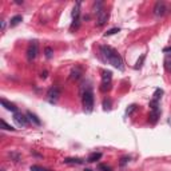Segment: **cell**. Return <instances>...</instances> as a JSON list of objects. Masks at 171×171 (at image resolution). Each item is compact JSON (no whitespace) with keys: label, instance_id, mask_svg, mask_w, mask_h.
<instances>
[{"label":"cell","instance_id":"obj_1","mask_svg":"<svg viewBox=\"0 0 171 171\" xmlns=\"http://www.w3.org/2000/svg\"><path fill=\"white\" fill-rule=\"evenodd\" d=\"M100 53H102L104 62H109L111 66H114L115 68H118L119 71L124 70L122 56H120L112 47H110V46H100Z\"/></svg>","mask_w":171,"mask_h":171},{"label":"cell","instance_id":"obj_2","mask_svg":"<svg viewBox=\"0 0 171 171\" xmlns=\"http://www.w3.org/2000/svg\"><path fill=\"white\" fill-rule=\"evenodd\" d=\"M82 102H83V109L84 112H92L94 110V92H92V88L91 87H87L82 92Z\"/></svg>","mask_w":171,"mask_h":171},{"label":"cell","instance_id":"obj_3","mask_svg":"<svg viewBox=\"0 0 171 171\" xmlns=\"http://www.w3.org/2000/svg\"><path fill=\"white\" fill-rule=\"evenodd\" d=\"M111 80H112V72H111V71H103L100 91H103V92L110 91V90H111Z\"/></svg>","mask_w":171,"mask_h":171},{"label":"cell","instance_id":"obj_4","mask_svg":"<svg viewBox=\"0 0 171 171\" xmlns=\"http://www.w3.org/2000/svg\"><path fill=\"white\" fill-rule=\"evenodd\" d=\"M154 15L155 16H158V17H160V16H164L166 13H169L170 12V8L167 7V4H166L164 2H156L155 3V6H154Z\"/></svg>","mask_w":171,"mask_h":171},{"label":"cell","instance_id":"obj_5","mask_svg":"<svg viewBox=\"0 0 171 171\" xmlns=\"http://www.w3.org/2000/svg\"><path fill=\"white\" fill-rule=\"evenodd\" d=\"M59 96H60V88L58 87V86H53V87H51L47 91V100L51 103V104L56 103V100L59 99Z\"/></svg>","mask_w":171,"mask_h":171},{"label":"cell","instance_id":"obj_6","mask_svg":"<svg viewBox=\"0 0 171 171\" xmlns=\"http://www.w3.org/2000/svg\"><path fill=\"white\" fill-rule=\"evenodd\" d=\"M38 52H39V44H38L36 40H34V42L28 46V48H27V59L30 62L34 60L35 58L38 56Z\"/></svg>","mask_w":171,"mask_h":171},{"label":"cell","instance_id":"obj_7","mask_svg":"<svg viewBox=\"0 0 171 171\" xmlns=\"http://www.w3.org/2000/svg\"><path fill=\"white\" fill-rule=\"evenodd\" d=\"M13 120H15V123L17 126H20V127H27L28 122H30L27 115H23L21 112H15V114H13Z\"/></svg>","mask_w":171,"mask_h":171},{"label":"cell","instance_id":"obj_8","mask_svg":"<svg viewBox=\"0 0 171 171\" xmlns=\"http://www.w3.org/2000/svg\"><path fill=\"white\" fill-rule=\"evenodd\" d=\"M107 20H109V12L107 11L103 10L102 12H99L96 15V25L98 27H103L107 23Z\"/></svg>","mask_w":171,"mask_h":171},{"label":"cell","instance_id":"obj_9","mask_svg":"<svg viewBox=\"0 0 171 171\" xmlns=\"http://www.w3.org/2000/svg\"><path fill=\"white\" fill-rule=\"evenodd\" d=\"M0 102H2V106L4 107V109H6V110H8V111H11V112H13V114H15V112H17V107L15 106V104H13V103H11V102H8L7 100V99H2V100H0Z\"/></svg>","mask_w":171,"mask_h":171},{"label":"cell","instance_id":"obj_10","mask_svg":"<svg viewBox=\"0 0 171 171\" xmlns=\"http://www.w3.org/2000/svg\"><path fill=\"white\" fill-rule=\"evenodd\" d=\"M27 118H28V120H31V122H34L35 124H36V126H40V124H42V120H40L39 118H38V116L36 115H35V114H32V112H31V111H27Z\"/></svg>","mask_w":171,"mask_h":171},{"label":"cell","instance_id":"obj_11","mask_svg":"<svg viewBox=\"0 0 171 171\" xmlns=\"http://www.w3.org/2000/svg\"><path fill=\"white\" fill-rule=\"evenodd\" d=\"M79 16H80V2H78L75 4V7L72 10V19H74V21H78Z\"/></svg>","mask_w":171,"mask_h":171},{"label":"cell","instance_id":"obj_12","mask_svg":"<svg viewBox=\"0 0 171 171\" xmlns=\"http://www.w3.org/2000/svg\"><path fill=\"white\" fill-rule=\"evenodd\" d=\"M63 162H64L66 164H83L84 163V160L80 158H66Z\"/></svg>","mask_w":171,"mask_h":171},{"label":"cell","instance_id":"obj_13","mask_svg":"<svg viewBox=\"0 0 171 171\" xmlns=\"http://www.w3.org/2000/svg\"><path fill=\"white\" fill-rule=\"evenodd\" d=\"M21 20H23V16H21V15H16V16H13L12 19L10 20V27H16L17 24L20 23Z\"/></svg>","mask_w":171,"mask_h":171},{"label":"cell","instance_id":"obj_14","mask_svg":"<svg viewBox=\"0 0 171 171\" xmlns=\"http://www.w3.org/2000/svg\"><path fill=\"white\" fill-rule=\"evenodd\" d=\"M100 158H102V154H100V152H92V154L87 158V162H90V163H94V162L99 160Z\"/></svg>","mask_w":171,"mask_h":171},{"label":"cell","instance_id":"obj_15","mask_svg":"<svg viewBox=\"0 0 171 171\" xmlns=\"http://www.w3.org/2000/svg\"><path fill=\"white\" fill-rule=\"evenodd\" d=\"M159 115H160V111H159V110L151 111V114H150V120H151V123H156V120H158Z\"/></svg>","mask_w":171,"mask_h":171},{"label":"cell","instance_id":"obj_16","mask_svg":"<svg viewBox=\"0 0 171 171\" xmlns=\"http://www.w3.org/2000/svg\"><path fill=\"white\" fill-rule=\"evenodd\" d=\"M164 70L167 71L169 74H171V56H166V59H164Z\"/></svg>","mask_w":171,"mask_h":171},{"label":"cell","instance_id":"obj_17","mask_svg":"<svg viewBox=\"0 0 171 171\" xmlns=\"http://www.w3.org/2000/svg\"><path fill=\"white\" fill-rule=\"evenodd\" d=\"M162 95H163V90H162V88H156L155 92H154V95H152V99L159 102V99L162 98Z\"/></svg>","mask_w":171,"mask_h":171},{"label":"cell","instance_id":"obj_18","mask_svg":"<svg viewBox=\"0 0 171 171\" xmlns=\"http://www.w3.org/2000/svg\"><path fill=\"white\" fill-rule=\"evenodd\" d=\"M102 7H103V3H102V2H96L95 4H94V12H95L96 15H98L99 12H102V11H103V8H102Z\"/></svg>","mask_w":171,"mask_h":171},{"label":"cell","instance_id":"obj_19","mask_svg":"<svg viewBox=\"0 0 171 171\" xmlns=\"http://www.w3.org/2000/svg\"><path fill=\"white\" fill-rule=\"evenodd\" d=\"M2 128L3 130H7V131H15V130H16V128H13L12 126H10L6 122V120H3V119H2Z\"/></svg>","mask_w":171,"mask_h":171},{"label":"cell","instance_id":"obj_20","mask_svg":"<svg viewBox=\"0 0 171 171\" xmlns=\"http://www.w3.org/2000/svg\"><path fill=\"white\" fill-rule=\"evenodd\" d=\"M80 75H82V72H80V70L79 68H76L75 71H72V72H71V79H79L80 78Z\"/></svg>","mask_w":171,"mask_h":171},{"label":"cell","instance_id":"obj_21","mask_svg":"<svg viewBox=\"0 0 171 171\" xmlns=\"http://www.w3.org/2000/svg\"><path fill=\"white\" fill-rule=\"evenodd\" d=\"M98 170H99V171H112V169L110 167V166H107V164H103V163L98 164Z\"/></svg>","mask_w":171,"mask_h":171},{"label":"cell","instance_id":"obj_22","mask_svg":"<svg viewBox=\"0 0 171 171\" xmlns=\"http://www.w3.org/2000/svg\"><path fill=\"white\" fill-rule=\"evenodd\" d=\"M44 52H46V58H47V59H51L52 55H53V51H52V48H51V47H46Z\"/></svg>","mask_w":171,"mask_h":171},{"label":"cell","instance_id":"obj_23","mask_svg":"<svg viewBox=\"0 0 171 171\" xmlns=\"http://www.w3.org/2000/svg\"><path fill=\"white\" fill-rule=\"evenodd\" d=\"M145 59H146V55H142L141 56V59H139L138 62H136V64H135V68H141V67L143 66V62H145Z\"/></svg>","mask_w":171,"mask_h":171},{"label":"cell","instance_id":"obj_24","mask_svg":"<svg viewBox=\"0 0 171 171\" xmlns=\"http://www.w3.org/2000/svg\"><path fill=\"white\" fill-rule=\"evenodd\" d=\"M31 171H49L48 169H44V167H40L38 164H34L31 166Z\"/></svg>","mask_w":171,"mask_h":171},{"label":"cell","instance_id":"obj_25","mask_svg":"<svg viewBox=\"0 0 171 171\" xmlns=\"http://www.w3.org/2000/svg\"><path fill=\"white\" fill-rule=\"evenodd\" d=\"M103 109H104V110H110L111 109V100H110V99H104V100H103Z\"/></svg>","mask_w":171,"mask_h":171},{"label":"cell","instance_id":"obj_26","mask_svg":"<svg viewBox=\"0 0 171 171\" xmlns=\"http://www.w3.org/2000/svg\"><path fill=\"white\" fill-rule=\"evenodd\" d=\"M119 28H111V30H109L107 32L104 34V36H111V35H114V34H116V32H119Z\"/></svg>","mask_w":171,"mask_h":171},{"label":"cell","instance_id":"obj_27","mask_svg":"<svg viewBox=\"0 0 171 171\" xmlns=\"http://www.w3.org/2000/svg\"><path fill=\"white\" fill-rule=\"evenodd\" d=\"M135 109H136V106H135V104H131L127 110H126V114H127V115H131V114H132V111H134Z\"/></svg>","mask_w":171,"mask_h":171},{"label":"cell","instance_id":"obj_28","mask_svg":"<svg viewBox=\"0 0 171 171\" xmlns=\"http://www.w3.org/2000/svg\"><path fill=\"white\" fill-rule=\"evenodd\" d=\"M130 160V156H123L122 159H120V166H126V163Z\"/></svg>","mask_w":171,"mask_h":171},{"label":"cell","instance_id":"obj_29","mask_svg":"<svg viewBox=\"0 0 171 171\" xmlns=\"http://www.w3.org/2000/svg\"><path fill=\"white\" fill-rule=\"evenodd\" d=\"M47 75H48L47 71H43V72L40 74V78H42V79H46V78H47Z\"/></svg>","mask_w":171,"mask_h":171},{"label":"cell","instance_id":"obj_30","mask_svg":"<svg viewBox=\"0 0 171 171\" xmlns=\"http://www.w3.org/2000/svg\"><path fill=\"white\" fill-rule=\"evenodd\" d=\"M163 52H171V47H166V48H163Z\"/></svg>","mask_w":171,"mask_h":171},{"label":"cell","instance_id":"obj_31","mask_svg":"<svg viewBox=\"0 0 171 171\" xmlns=\"http://www.w3.org/2000/svg\"><path fill=\"white\" fill-rule=\"evenodd\" d=\"M4 30H6V21H2V31H4Z\"/></svg>","mask_w":171,"mask_h":171},{"label":"cell","instance_id":"obj_32","mask_svg":"<svg viewBox=\"0 0 171 171\" xmlns=\"http://www.w3.org/2000/svg\"><path fill=\"white\" fill-rule=\"evenodd\" d=\"M84 171H92V170H90V169H86Z\"/></svg>","mask_w":171,"mask_h":171}]
</instances>
